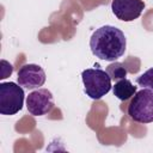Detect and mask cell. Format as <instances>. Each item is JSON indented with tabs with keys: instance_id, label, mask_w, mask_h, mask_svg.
<instances>
[{
	"instance_id": "1",
	"label": "cell",
	"mask_w": 153,
	"mask_h": 153,
	"mask_svg": "<svg viewBox=\"0 0 153 153\" xmlns=\"http://www.w3.org/2000/svg\"><path fill=\"white\" fill-rule=\"evenodd\" d=\"M127 47L124 33L112 25H104L97 29L90 38L92 54L104 61H116L121 57Z\"/></svg>"
},
{
	"instance_id": "2",
	"label": "cell",
	"mask_w": 153,
	"mask_h": 153,
	"mask_svg": "<svg viewBox=\"0 0 153 153\" xmlns=\"http://www.w3.org/2000/svg\"><path fill=\"white\" fill-rule=\"evenodd\" d=\"M97 68H87L81 72V79L84 84V92L91 99H100L111 90V78L96 65Z\"/></svg>"
},
{
	"instance_id": "3",
	"label": "cell",
	"mask_w": 153,
	"mask_h": 153,
	"mask_svg": "<svg viewBox=\"0 0 153 153\" xmlns=\"http://www.w3.org/2000/svg\"><path fill=\"white\" fill-rule=\"evenodd\" d=\"M127 111L129 117L137 123L153 122V90L142 88L136 91Z\"/></svg>"
},
{
	"instance_id": "4",
	"label": "cell",
	"mask_w": 153,
	"mask_h": 153,
	"mask_svg": "<svg viewBox=\"0 0 153 153\" xmlns=\"http://www.w3.org/2000/svg\"><path fill=\"white\" fill-rule=\"evenodd\" d=\"M24 90L16 82L0 84V114L12 116L19 112L24 103Z\"/></svg>"
},
{
	"instance_id": "5",
	"label": "cell",
	"mask_w": 153,
	"mask_h": 153,
	"mask_svg": "<svg viewBox=\"0 0 153 153\" xmlns=\"http://www.w3.org/2000/svg\"><path fill=\"white\" fill-rule=\"evenodd\" d=\"M54 108V97L48 88H38L26 97V109L32 116H43Z\"/></svg>"
},
{
	"instance_id": "6",
	"label": "cell",
	"mask_w": 153,
	"mask_h": 153,
	"mask_svg": "<svg viewBox=\"0 0 153 153\" xmlns=\"http://www.w3.org/2000/svg\"><path fill=\"white\" fill-rule=\"evenodd\" d=\"M45 72L43 68L35 63H27L19 68L18 71V84L27 90H33L43 86L45 82Z\"/></svg>"
},
{
	"instance_id": "7",
	"label": "cell",
	"mask_w": 153,
	"mask_h": 153,
	"mask_svg": "<svg viewBox=\"0 0 153 153\" xmlns=\"http://www.w3.org/2000/svg\"><path fill=\"white\" fill-rule=\"evenodd\" d=\"M145 8L142 0H112L111 10L115 17L123 22H131L139 18Z\"/></svg>"
},
{
	"instance_id": "8",
	"label": "cell",
	"mask_w": 153,
	"mask_h": 153,
	"mask_svg": "<svg viewBox=\"0 0 153 153\" xmlns=\"http://www.w3.org/2000/svg\"><path fill=\"white\" fill-rule=\"evenodd\" d=\"M112 92L114 96L120 100H127L136 93V86H134L129 79L123 78L115 82V85L112 86Z\"/></svg>"
},
{
	"instance_id": "9",
	"label": "cell",
	"mask_w": 153,
	"mask_h": 153,
	"mask_svg": "<svg viewBox=\"0 0 153 153\" xmlns=\"http://www.w3.org/2000/svg\"><path fill=\"white\" fill-rule=\"evenodd\" d=\"M106 73L110 75L111 81H118V80L126 78L127 69H126V66L123 63L117 62V61H114L112 63H110L106 67Z\"/></svg>"
},
{
	"instance_id": "10",
	"label": "cell",
	"mask_w": 153,
	"mask_h": 153,
	"mask_svg": "<svg viewBox=\"0 0 153 153\" xmlns=\"http://www.w3.org/2000/svg\"><path fill=\"white\" fill-rule=\"evenodd\" d=\"M136 84L139 86H141L142 88L153 90V67L147 69L140 76H137L136 78Z\"/></svg>"
}]
</instances>
